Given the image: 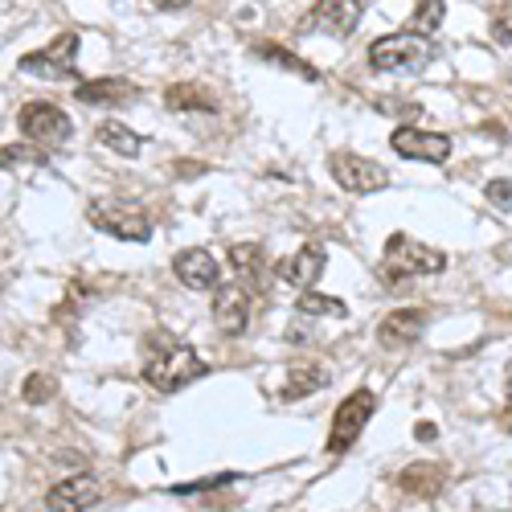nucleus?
Segmentation results:
<instances>
[{"instance_id": "obj_22", "label": "nucleus", "mask_w": 512, "mask_h": 512, "mask_svg": "<svg viewBox=\"0 0 512 512\" xmlns=\"http://www.w3.org/2000/svg\"><path fill=\"white\" fill-rule=\"evenodd\" d=\"M230 267L238 271V279L246 283H254L259 279V271H263V246L259 242H238L234 250H230Z\"/></svg>"}, {"instance_id": "obj_31", "label": "nucleus", "mask_w": 512, "mask_h": 512, "mask_svg": "<svg viewBox=\"0 0 512 512\" xmlns=\"http://www.w3.org/2000/svg\"><path fill=\"white\" fill-rule=\"evenodd\" d=\"M508 431H512V414H508Z\"/></svg>"}, {"instance_id": "obj_20", "label": "nucleus", "mask_w": 512, "mask_h": 512, "mask_svg": "<svg viewBox=\"0 0 512 512\" xmlns=\"http://www.w3.org/2000/svg\"><path fill=\"white\" fill-rule=\"evenodd\" d=\"M99 144L103 148H111L115 156H123V160H136L140 156V148H144V140L132 132L127 123H115V119H107V123H99Z\"/></svg>"}, {"instance_id": "obj_5", "label": "nucleus", "mask_w": 512, "mask_h": 512, "mask_svg": "<svg viewBox=\"0 0 512 512\" xmlns=\"http://www.w3.org/2000/svg\"><path fill=\"white\" fill-rule=\"evenodd\" d=\"M328 173L340 189H349L357 197H369V193H381L390 185V173L381 168L377 160L369 156H357V152H332L328 156Z\"/></svg>"}, {"instance_id": "obj_3", "label": "nucleus", "mask_w": 512, "mask_h": 512, "mask_svg": "<svg viewBox=\"0 0 512 512\" xmlns=\"http://www.w3.org/2000/svg\"><path fill=\"white\" fill-rule=\"evenodd\" d=\"M431 54H435L431 41L418 33H386L369 46V66L386 74H414L431 62Z\"/></svg>"}, {"instance_id": "obj_1", "label": "nucleus", "mask_w": 512, "mask_h": 512, "mask_svg": "<svg viewBox=\"0 0 512 512\" xmlns=\"http://www.w3.org/2000/svg\"><path fill=\"white\" fill-rule=\"evenodd\" d=\"M205 373H209V365L189 345H181V340L164 336V332L156 336V349L144 361V381L152 390H160V394H177V390L189 386V381L205 377Z\"/></svg>"}, {"instance_id": "obj_16", "label": "nucleus", "mask_w": 512, "mask_h": 512, "mask_svg": "<svg viewBox=\"0 0 512 512\" xmlns=\"http://www.w3.org/2000/svg\"><path fill=\"white\" fill-rule=\"evenodd\" d=\"M422 328H426V312L422 308H398V312H390L386 320H381L377 340L386 349H410L414 340L422 336Z\"/></svg>"}, {"instance_id": "obj_4", "label": "nucleus", "mask_w": 512, "mask_h": 512, "mask_svg": "<svg viewBox=\"0 0 512 512\" xmlns=\"http://www.w3.org/2000/svg\"><path fill=\"white\" fill-rule=\"evenodd\" d=\"M386 275L390 279H406V275H439L447 271V254L435 246H422L410 234H394L386 246Z\"/></svg>"}, {"instance_id": "obj_9", "label": "nucleus", "mask_w": 512, "mask_h": 512, "mask_svg": "<svg viewBox=\"0 0 512 512\" xmlns=\"http://www.w3.org/2000/svg\"><path fill=\"white\" fill-rule=\"evenodd\" d=\"M390 148L406 160H426V164H447L451 156V136L443 132H422V127H398L390 136Z\"/></svg>"}, {"instance_id": "obj_28", "label": "nucleus", "mask_w": 512, "mask_h": 512, "mask_svg": "<svg viewBox=\"0 0 512 512\" xmlns=\"http://www.w3.org/2000/svg\"><path fill=\"white\" fill-rule=\"evenodd\" d=\"M156 9H164V13H177V9H185V5H193V0H152Z\"/></svg>"}, {"instance_id": "obj_18", "label": "nucleus", "mask_w": 512, "mask_h": 512, "mask_svg": "<svg viewBox=\"0 0 512 512\" xmlns=\"http://www.w3.org/2000/svg\"><path fill=\"white\" fill-rule=\"evenodd\" d=\"M164 107L168 111H218V95H209L197 82H173L164 91Z\"/></svg>"}, {"instance_id": "obj_15", "label": "nucleus", "mask_w": 512, "mask_h": 512, "mask_svg": "<svg viewBox=\"0 0 512 512\" xmlns=\"http://www.w3.org/2000/svg\"><path fill=\"white\" fill-rule=\"evenodd\" d=\"M324 267H328V250H324L320 242H308V246H300V250H295L291 259L279 267V275H283L291 287L308 291V287H316V283H320Z\"/></svg>"}, {"instance_id": "obj_2", "label": "nucleus", "mask_w": 512, "mask_h": 512, "mask_svg": "<svg viewBox=\"0 0 512 512\" xmlns=\"http://www.w3.org/2000/svg\"><path fill=\"white\" fill-rule=\"evenodd\" d=\"M87 218L91 226H99L103 234L119 238V242H148L152 238V222L148 213L132 201H119V197H95L87 205Z\"/></svg>"}, {"instance_id": "obj_11", "label": "nucleus", "mask_w": 512, "mask_h": 512, "mask_svg": "<svg viewBox=\"0 0 512 512\" xmlns=\"http://www.w3.org/2000/svg\"><path fill=\"white\" fill-rule=\"evenodd\" d=\"M103 500V484L95 476H66L46 492L50 512H87Z\"/></svg>"}, {"instance_id": "obj_24", "label": "nucleus", "mask_w": 512, "mask_h": 512, "mask_svg": "<svg viewBox=\"0 0 512 512\" xmlns=\"http://www.w3.org/2000/svg\"><path fill=\"white\" fill-rule=\"evenodd\" d=\"M21 398H25L29 406L50 402V398H54V377H46V373H29V377H25V390H21Z\"/></svg>"}, {"instance_id": "obj_13", "label": "nucleus", "mask_w": 512, "mask_h": 512, "mask_svg": "<svg viewBox=\"0 0 512 512\" xmlns=\"http://www.w3.org/2000/svg\"><path fill=\"white\" fill-rule=\"evenodd\" d=\"M173 271H177V279H181L185 287H193V291H209V287L222 283V263L213 259L209 250H201V246L181 250L177 259H173Z\"/></svg>"}, {"instance_id": "obj_30", "label": "nucleus", "mask_w": 512, "mask_h": 512, "mask_svg": "<svg viewBox=\"0 0 512 512\" xmlns=\"http://www.w3.org/2000/svg\"><path fill=\"white\" fill-rule=\"evenodd\" d=\"M508 386H512V365H508Z\"/></svg>"}, {"instance_id": "obj_21", "label": "nucleus", "mask_w": 512, "mask_h": 512, "mask_svg": "<svg viewBox=\"0 0 512 512\" xmlns=\"http://www.w3.org/2000/svg\"><path fill=\"white\" fill-rule=\"evenodd\" d=\"M295 312L300 316H349V304L345 300H332V295H324V291H300V300H295Z\"/></svg>"}, {"instance_id": "obj_8", "label": "nucleus", "mask_w": 512, "mask_h": 512, "mask_svg": "<svg viewBox=\"0 0 512 512\" xmlns=\"http://www.w3.org/2000/svg\"><path fill=\"white\" fill-rule=\"evenodd\" d=\"M17 127H21V136L33 140V144H46V148H58L70 140V115L54 103H25L21 115H17Z\"/></svg>"}, {"instance_id": "obj_25", "label": "nucleus", "mask_w": 512, "mask_h": 512, "mask_svg": "<svg viewBox=\"0 0 512 512\" xmlns=\"http://www.w3.org/2000/svg\"><path fill=\"white\" fill-rule=\"evenodd\" d=\"M259 54L263 58H271L275 66H287V70H295V74H304V78H320V70H312V66H304L295 54H287V50H279V46H259Z\"/></svg>"}, {"instance_id": "obj_17", "label": "nucleus", "mask_w": 512, "mask_h": 512, "mask_svg": "<svg viewBox=\"0 0 512 512\" xmlns=\"http://www.w3.org/2000/svg\"><path fill=\"white\" fill-rule=\"evenodd\" d=\"M74 99L82 107H119L127 99H136V87L123 78H91V82H78Z\"/></svg>"}, {"instance_id": "obj_12", "label": "nucleus", "mask_w": 512, "mask_h": 512, "mask_svg": "<svg viewBox=\"0 0 512 512\" xmlns=\"http://www.w3.org/2000/svg\"><path fill=\"white\" fill-rule=\"evenodd\" d=\"M250 308H254V291L246 283H226L213 295V320L226 336H238L250 324Z\"/></svg>"}, {"instance_id": "obj_23", "label": "nucleus", "mask_w": 512, "mask_h": 512, "mask_svg": "<svg viewBox=\"0 0 512 512\" xmlns=\"http://www.w3.org/2000/svg\"><path fill=\"white\" fill-rule=\"evenodd\" d=\"M443 13H447L443 0H418V9H414V17H410V33L431 37V33L443 25Z\"/></svg>"}, {"instance_id": "obj_27", "label": "nucleus", "mask_w": 512, "mask_h": 512, "mask_svg": "<svg viewBox=\"0 0 512 512\" xmlns=\"http://www.w3.org/2000/svg\"><path fill=\"white\" fill-rule=\"evenodd\" d=\"M492 37H496V41H508V37H512V9H504V13L492 21Z\"/></svg>"}, {"instance_id": "obj_6", "label": "nucleus", "mask_w": 512, "mask_h": 512, "mask_svg": "<svg viewBox=\"0 0 512 512\" xmlns=\"http://www.w3.org/2000/svg\"><path fill=\"white\" fill-rule=\"evenodd\" d=\"M373 410H377V394H373V390H357V394H349L345 402H340L336 414H332L328 451H332V455L349 451V447L361 439V431H365V422L373 418Z\"/></svg>"}, {"instance_id": "obj_10", "label": "nucleus", "mask_w": 512, "mask_h": 512, "mask_svg": "<svg viewBox=\"0 0 512 512\" xmlns=\"http://www.w3.org/2000/svg\"><path fill=\"white\" fill-rule=\"evenodd\" d=\"M365 5L369 0H320V5L308 13V29H320V33H332V37H349L361 17H365Z\"/></svg>"}, {"instance_id": "obj_19", "label": "nucleus", "mask_w": 512, "mask_h": 512, "mask_svg": "<svg viewBox=\"0 0 512 512\" xmlns=\"http://www.w3.org/2000/svg\"><path fill=\"white\" fill-rule=\"evenodd\" d=\"M443 480H447V472L439 463H410L406 472L398 476V484L410 492V496H435L439 488H443Z\"/></svg>"}, {"instance_id": "obj_29", "label": "nucleus", "mask_w": 512, "mask_h": 512, "mask_svg": "<svg viewBox=\"0 0 512 512\" xmlns=\"http://www.w3.org/2000/svg\"><path fill=\"white\" fill-rule=\"evenodd\" d=\"M435 435H439V431H435V426H431V422H422V426H418V439H422V443H431Z\"/></svg>"}, {"instance_id": "obj_7", "label": "nucleus", "mask_w": 512, "mask_h": 512, "mask_svg": "<svg viewBox=\"0 0 512 512\" xmlns=\"http://www.w3.org/2000/svg\"><path fill=\"white\" fill-rule=\"evenodd\" d=\"M74 54H78V33H74V29H66L58 41H50L46 50L25 54V58H21V70H25V74H33V78H46V82H66V78H74V74H78Z\"/></svg>"}, {"instance_id": "obj_26", "label": "nucleus", "mask_w": 512, "mask_h": 512, "mask_svg": "<svg viewBox=\"0 0 512 512\" xmlns=\"http://www.w3.org/2000/svg\"><path fill=\"white\" fill-rule=\"evenodd\" d=\"M484 197H488L496 209H512V181H488Z\"/></svg>"}, {"instance_id": "obj_14", "label": "nucleus", "mask_w": 512, "mask_h": 512, "mask_svg": "<svg viewBox=\"0 0 512 512\" xmlns=\"http://www.w3.org/2000/svg\"><path fill=\"white\" fill-rule=\"evenodd\" d=\"M332 381V373H328V365H320L316 357H295L291 365H287V377H283V402H300V398H308V394H316V390H324Z\"/></svg>"}]
</instances>
